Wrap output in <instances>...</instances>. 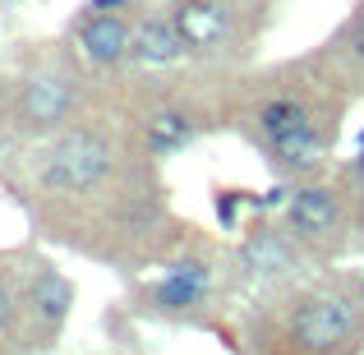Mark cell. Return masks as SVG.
<instances>
[{"mask_svg": "<svg viewBox=\"0 0 364 355\" xmlns=\"http://www.w3.org/2000/svg\"><path fill=\"white\" fill-rule=\"evenodd\" d=\"M185 33L176 28V18H143L134 28V55L148 65H171L185 55Z\"/></svg>", "mask_w": 364, "mask_h": 355, "instance_id": "7", "label": "cell"}, {"mask_svg": "<svg viewBox=\"0 0 364 355\" xmlns=\"http://www.w3.org/2000/svg\"><path fill=\"white\" fill-rule=\"evenodd\" d=\"M124 0H92V9H120Z\"/></svg>", "mask_w": 364, "mask_h": 355, "instance_id": "16", "label": "cell"}, {"mask_svg": "<svg viewBox=\"0 0 364 355\" xmlns=\"http://www.w3.org/2000/svg\"><path fill=\"white\" fill-rule=\"evenodd\" d=\"M111 161V143L102 139L97 129H65L37 152V180L46 189H60V194H79V189H92L97 180H107Z\"/></svg>", "mask_w": 364, "mask_h": 355, "instance_id": "1", "label": "cell"}, {"mask_svg": "<svg viewBox=\"0 0 364 355\" xmlns=\"http://www.w3.org/2000/svg\"><path fill=\"white\" fill-rule=\"evenodd\" d=\"M309 111L300 107V102H291V97H277V102H267L263 111H258V129L267 134V139H277V134H286L291 124H300Z\"/></svg>", "mask_w": 364, "mask_h": 355, "instance_id": "13", "label": "cell"}, {"mask_svg": "<svg viewBox=\"0 0 364 355\" xmlns=\"http://www.w3.org/2000/svg\"><path fill=\"white\" fill-rule=\"evenodd\" d=\"M0 328H9V291L0 286Z\"/></svg>", "mask_w": 364, "mask_h": 355, "instance_id": "15", "label": "cell"}, {"mask_svg": "<svg viewBox=\"0 0 364 355\" xmlns=\"http://www.w3.org/2000/svg\"><path fill=\"white\" fill-rule=\"evenodd\" d=\"M189 139H194V124L180 116V111H157V116L148 120V148L161 152V157H166V152H180Z\"/></svg>", "mask_w": 364, "mask_h": 355, "instance_id": "11", "label": "cell"}, {"mask_svg": "<svg viewBox=\"0 0 364 355\" xmlns=\"http://www.w3.org/2000/svg\"><path fill=\"white\" fill-rule=\"evenodd\" d=\"M267 143H272V152H277L282 161H291V166H309V161L323 152V134H318V124H314L309 116H304L300 124H291L286 134L267 139Z\"/></svg>", "mask_w": 364, "mask_h": 355, "instance_id": "10", "label": "cell"}, {"mask_svg": "<svg viewBox=\"0 0 364 355\" xmlns=\"http://www.w3.org/2000/svg\"><path fill=\"white\" fill-rule=\"evenodd\" d=\"M286 222L295 235H332L341 222V203L328 185H304L286 198Z\"/></svg>", "mask_w": 364, "mask_h": 355, "instance_id": "5", "label": "cell"}, {"mask_svg": "<svg viewBox=\"0 0 364 355\" xmlns=\"http://www.w3.org/2000/svg\"><path fill=\"white\" fill-rule=\"evenodd\" d=\"M291 332L304 351H332L355 332V309H350L346 300H337V295L304 300L300 314H295V323H291Z\"/></svg>", "mask_w": 364, "mask_h": 355, "instance_id": "2", "label": "cell"}, {"mask_svg": "<svg viewBox=\"0 0 364 355\" xmlns=\"http://www.w3.org/2000/svg\"><path fill=\"white\" fill-rule=\"evenodd\" d=\"M79 46H83V55H88V60L116 65V60H124V55L134 51V33L124 28V18L116 14V9H97L92 18H83Z\"/></svg>", "mask_w": 364, "mask_h": 355, "instance_id": "6", "label": "cell"}, {"mask_svg": "<svg viewBox=\"0 0 364 355\" xmlns=\"http://www.w3.org/2000/svg\"><path fill=\"white\" fill-rule=\"evenodd\" d=\"M28 295H33L37 319H46V323H60L65 314H70V304H74V286L65 282L55 267H46V263L33 272V286H28Z\"/></svg>", "mask_w": 364, "mask_h": 355, "instance_id": "9", "label": "cell"}, {"mask_svg": "<svg viewBox=\"0 0 364 355\" xmlns=\"http://www.w3.org/2000/svg\"><path fill=\"white\" fill-rule=\"evenodd\" d=\"M0 148H5V143H0Z\"/></svg>", "mask_w": 364, "mask_h": 355, "instance_id": "21", "label": "cell"}, {"mask_svg": "<svg viewBox=\"0 0 364 355\" xmlns=\"http://www.w3.org/2000/svg\"><path fill=\"white\" fill-rule=\"evenodd\" d=\"M240 258H245L249 272H282V267H291V249H286V240H277L272 231H258L240 249Z\"/></svg>", "mask_w": 364, "mask_h": 355, "instance_id": "12", "label": "cell"}, {"mask_svg": "<svg viewBox=\"0 0 364 355\" xmlns=\"http://www.w3.org/2000/svg\"><path fill=\"white\" fill-rule=\"evenodd\" d=\"M355 176L364 180V148H360V161H355Z\"/></svg>", "mask_w": 364, "mask_h": 355, "instance_id": "18", "label": "cell"}, {"mask_svg": "<svg viewBox=\"0 0 364 355\" xmlns=\"http://www.w3.org/2000/svg\"><path fill=\"white\" fill-rule=\"evenodd\" d=\"M217 217H222V226H235V217H240V194H235V189H222V194H217Z\"/></svg>", "mask_w": 364, "mask_h": 355, "instance_id": "14", "label": "cell"}, {"mask_svg": "<svg viewBox=\"0 0 364 355\" xmlns=\"http://www.w3.org/2000/svg\"><path fill=\"white\" fill-rule=\"evenodd\" d=\"M176 28L185 33V42L194 51H213L231 33V9L222 0H176Z\"/></svg>", "mask_w": 364, "mask_h": 355, "instance_id": "4", "label": "cell"}, {"mask_svg": "<svg viewBox=\"0 0 364 355\" xmlns=\"http://www.w3.org/2000/svg\"><path fill=\"white\" fill-rule=\"evenodd\" d=\"M360 304H364V282H360Z\"/></svg>", "mask_w": 364, "mask_h": 355, "instance_id": "19", "label": "cell"}, {"mask_svg": "<svg viewBox=\"0 0 364 355\" xmlns=\"http://www.w3.org/2000/svg\"><path fill=\"white\" fill-rule=\"evenodd\" d=\"M203 295H208V267L203 263H176L161 277V286L152 291V300L161 309H194Z\"/></svg>", "mask_w": 364, "mask_h": 355, "instance_id": "8", "label": "cell"}, {"mask_svg": "<svg viewBox=\"0 0 364 355\" xmlns=\"http://www.w3.org/2000/svg\"><path fill=\"white\" fill-rule=\"evenodd\" d=\"M70 111H74V79H65V74H37V79H28L23 97H18V116L33 129H55Z\"/></svg>", "mask_w": 364, "mask_h": 355, "instance_id": "3", "label": "cell"}, {"mask_svg": "<svg viewBox=\"0 0 364 355\" xmlns=\"http://www.w3.org/2000/svg\"><path fill=\"white\" fill-rule=\"evenodd\" d=\"M360 148H364V129H360Z\"/></svg>", "mask_w": 364, "mask_h": 355, "instance_id": "20", "label": "cell"}, {"mask_svg": "<svg viewBox=\"0 0 364 355\" xmlns=\"http://www.w3.org/2000/svg\"><path fill=\"white\" fill-rule=\"evenodd\" d=\"M355 51L364 55V23H360V33H355Z\"/></svg>", "mask_w": 364, "mask_h": 355, "instance_id": "17", "label": "cell"}]
</instances>
